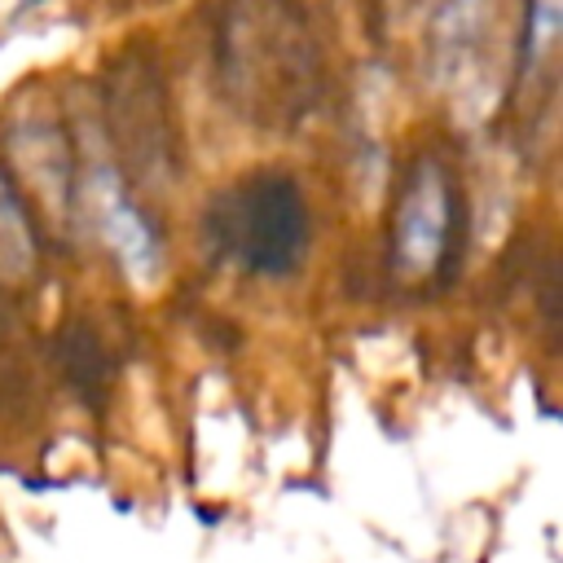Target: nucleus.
<instances>
[{"mask_svg":"<svg viewBox=\"0 0 563 563\" xmlns=\"http://www.w3.org/2000/svg\"><path fill=\"white\" fill-rule=\"evenodd\" d=\"M453 229H457V189L453 172L435 158L422 154L405 172L391 207V268L405 282H427L444 268L453 251Z\"/></svg>","mask_w":563,"mask_h":563,"instance_id":"nucleus-3","label":"nucleus"},{"mask_svg":"<svg viewBox=\"0 0 563 563\" xmlns=\"http://www.w3.org/2000/svg\"><path fill=\"white\" fill-rule=\"evenodd\" d=\"M75 202L92 220L97 238L106 242V251L114 255L128 282L150 286L163 273V238L154 220L141 211V202L132 198L110 154L88 150V158L75 167Z\"/></svg>","mask_w":563,"mask_h":563,"instance_id":"nucleus-4","label":"nucleus"},{"mask_svg":"<svg viewBox=\"0 0 563 563\" xmlns=\"http://www.w3.org/2000/svg\"><path fill=\"white\" fill-rule=\"evenodd\" d=\"M110 123H114V145L123 154L136 158V172H145L141 180H167L163 176V154H172V128H167V97L163 84L154 79V70L145 75H114V92L106 106Z\"/></svg>","mask_w":563,"mask_h":563,"instance_id":"nucleus-6","label":"nucleus"},{"mask_svg":"<svg viewBox=\"0 0 563 563\" xmlns=\"http://www.w3.org/2000/svg\"><path fill=\"white\" fill-rule=\"evenodd\" d=\"M220 70L242 110L290 119L317 79L308 26L286 0H238L220 22Z\"/></svg>","mask_w":563,"mask_h":563,"instance_id":"nucleus-1","label":"nucleus"},{"mask_svg":"<svg viewBox=\"0 0 563 563\" xmlns=\"http://www.w3.org/2000/svg\"><path fill=\"white\" fill-rule=\"evenodd\" d=\"M497 31V0H444L431 22V62L440 79L462 84L484 57L488 35Z\"/></svg>","mask_w":563,"mask_h":563,"instance_id":"nucleus-7","label":"nucleus"},{"mask_svg":"<svg viewBox=\"0 0 563 563\" xmlns=\"http://www.w3.org/2000/svg\"><path fill=\"white\" fill-rule=\"evenodd\" d=\"M35 255H40L35 220H31V211H26L22 194H18V185H13L9 172L0 167V277H4V282L31 277Z\"/></svg>","mask_w":563,"mask_h":563,"instance_id":"nucleus-8","label":"nucleus"},{"mask_svg":"<svg viewBox=\"0 0 563 563\" xmlns=\"http://www.w3.org/2000/svg\"><path fill=\"white\" fill-rule=\"evenodd\" d=\"M4 150L22 180L35 189L44 216L62 220L66 211H75V145L70 132L44 106H26L4 123Z\"/></svg>","mask_w":563,"mask_h":563,"instance_id":"nucleus-5","label":"nucleus"},{"mask_svg":"<svg viewBox=\"0 0 563 563\" xmlns=\"http://www.w3.org/2000/svg\"><path fill=\"white\" fill-rule=\"evenodd\" d=\"M207 233L220 255L255 277H290L312 246V211L290 172L264 167L229 185L207 207Z\"/></svg>","mask_w":563,"mask_h":563,"instance_id":"nucleus-2","label":"nucleus"},{"mask_svg":"<svg viewBox=\"0 0 563 563\" xmlns=\"http://www.w3.org/2000/svg\"><path fill=\"white\" fill-rule=\"evenodd\" d=\"M559 0H528L523 18V40H519V75H541L554 62L559 48Z\"/></svg>","mask_w":563,"mask_h":563,"instance_id":"nucleus-9","label":"nucleus"}]
</instances>
